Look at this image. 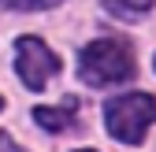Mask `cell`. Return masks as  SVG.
<instances>
[{
    "instance_id": "6da1fadb",
    "label": "cell",
    "mask_w": 156,
    "mask_h": 152,
    "mask_svg": "<svg viewBox=\"0 0 156 152\" xmlns=\"http://www.w3.org/2000/svg\"><path fill=\"white\" fill-rule=\"evenodd\" d=\"M134 56L123 41H108V37H101V41H93L82 48V56H78V74H82V82L93 85V89H104V85H119L126 78H134Z\"/></svg>"
},
{
    "instance_id": "7a4b0ae2",
    "label": "cell",
    "mask_w": 156,
    "mask_h": 152,
    "mask_svg": "<svg viewBox=\"0 0 156 152\" xmlns=\"http://www.w3.org/2000/svg\"><path fill=\"white\" fill-rule=\"evenodd\" d=\"M152 123H156V97H149V93H123V97L108 100L104 108L108 134L123 145H141Z\"/></svg>"
},
{
    "instance_id": "3957f363",
    "label": "cell",
    "mask_w": 156,
    "mask_h": 152,
    "mask_svg": "<svg viewBox=\"0 0 156 152\" xmlns=\"http://www.w3.org/2000/svg\"><path fill=\"white\" fill-rule=\"evenodd\" d=\"M56 71H60V56L41 37H19V45H15V74H19V82L26 89H34V93L45 89Z\"/></svg>"
},
{
    "instance_id": "277c9868",
    "label": "cell",
    "mask_w": 156,
    "mask_h": 152,
    "mask_svg": "<svg viewBox=\"0 0 156 152\" xmlns=\"http://www.w3.org/2000/svg\"><path fill=\"white\" fill-rule=\"evenodd\" d=\"M74 104H67V108H34V123L41 126V130H48V134H60V130H71L74 126Z\"/></svg>"
},
{
    "instance_id": "5b68a950",
    "label": "cell",
    "mask_w": 156,
    "mask_h": 152,
    "mask_svg": "<svg viewBox=\"0 0 156 152\" xmlns=\"http://www.w3.org/2000/svg\"><path fill=\"white\" fill-rule=\"evenodd\" d=\"M156 0H104V8H112L115 15H138V11H149Z\"/></svg>"
},
{
    "instance_id": "8992f818",
    "label": "cell",
    "mask_w": 156,
    "mask_h": 152,
    "mask_svg": "<svg viewBox=\"0 0 156 152\" xmlns=\"http://www.w3.org/2000/svg\"><path fill=\"white\" fill-rule=\"evenodd\" d=\"M4 8H19V11H34V8H52V4H60V0H0Z\"/></svg>"
},
{
    "instance_id": "52a82bcc",
    "label": "cell",
    "mask_w": 156,
    "mask_h": 152,
    "mask_svg": "<svg viewBox=\"0 0 156 152\" xmlns=\"http://www.w3.org/2000/svg\"><path fill=\"white\" fill-rule=\"evenodd\" d=\"M0 152H23V148H19V145H15V141L4 134V130H0Z\"/></svg>"
},
{
    "instance_id": "ba28073f",
    "label": "cell",
    "mask_w": 156,
    "mask_h": 152,
    "mask_svg": "<svg viewBox=\"0 0 156 152\" xmlns=\"http://www.w3.org/2000/svg\"><path fill=\"white\" fill-rule=\"evenodd\" d=\"M78 152H93V148H78Z\"/></svg>"
},
{
    "instance_id": "9c48e42d",
    "label": "cell",
    "mask_w": 156,
    "mask_h": 152,
    "mask_svg": "<svg viewBox=\"0 0 156 152\" xmlns=\"http://www.w3.org/2000/svg\"><path fill=\"white\" fill-rule=\"evenodd\" d=\"M0 108H4V97H0Z\"/></svg>"
}]
</instances>
